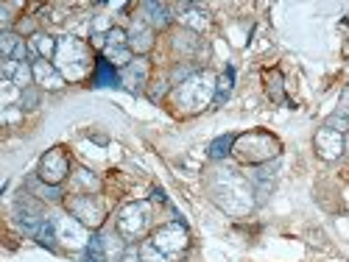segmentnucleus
<instances>
[{
	"mask_svg": "<svg viewBox=\"0 0 349 262\" xmlns=\"http://www.w3.org/2000/svg\"><path fill=\"white\" fill-rule=\"evenodd\" d=\"M95 84H98V87L117 84V76H115V70L109 67L107 59H98V73H95Z\"/></svg>",
	"mask_w": 349,
	"mask_h": 262,
	"instance_id": "nucleus-1",
	"label": "nucleus"
},
{
	"mask_svg": "<svg viewBox=\"0 0 349 262\" xmlns=\"http://www.w3.org/2000/svg\"><path fill=\"white\" fill-rule=\"evenodd\" d=\"M11 48H14V36H6V39H3V50H6V56H11ZM22 56H25V48H17L14 50V59L20 62Z\"/></svg>",
	"mask_w": 349,
	"mask_h": 262,
	"instance_id": "nucleus-2",
	"label": "nucleus"
},
{
	"mask_svg": "<svg viewBox=\"0 0 349 262\" xmlns=\"http://www.w3.org/2000/svg\"><path fill=\"white\" fill-rule=\"evenodd\" d=\"M87 260H90V262H101V260H104V257H101V240H98V237H95V240L90 243V248H87Z\"/></svg>",
	"mask_w": 349,
	"mask_h": 262,
	"instance_id": "nucleus-3",
	"label": "nucleus"
},
{
	"mask_svg": "<svg viewBox=\"0 0 349 262\" xmlns=\"http://www.w3.org/2000/svg\"><path fill=\"white\" fill-rule=\"evenodd\" d=\"M265 76L274 81V84H268V89H271V98H277V100H282V89H279V73H265Z\"/></svg>",
	"mask_w": 349,
	"mask_h": 262,
	"instance_id": "nucleus-4",
	"label": "nucleus"
},
{
	"mask_svg": "<svg viewBox=\"0 0 349 262\" xmlns=\"http://www.w3.org/2000/svg\"><path fill=\"white\" fill-rule=\"evenodd\" d=\"M229 145H232V137H221V140H218V142L213 145V156H224Z\"/></svg>",
	"mask_w": 349,
	"mask_h": 262,
	"instance_id": "nucleus-5",
	"label": "nucleus"
}]
</instances>
